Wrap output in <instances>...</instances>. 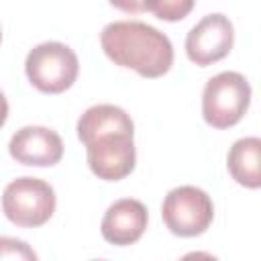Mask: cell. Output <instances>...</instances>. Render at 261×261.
I'll return each mask as SVG.
<instances>
[{"instance_id":"1","label":"cell","mask_w":261,"mask_h":261,"mask_svg":"<svg viewBox=\"0 0 261 261\" xmlns=\"http://www.w3.org/2000/svg\"><path fill=\"white\" fill-rule=\"evenodd\" d=\"M100 45L108 59L135 69L143 77H159L173 63V47L167 35L141 20H114L102 29Z\"/></svg>"},{"instance_id":"2","label":"cell","mask_w":261,"mask_h":261,"mask_svg":"<svg viewBox=\"0 0 261 261\" xmlns=\"http://www.w3.org/2000/svg\"><path fill=\"white\" fill-rule=\"evenodd\" d=\"M29 82L45 94H61L73 86L80 61L71 47L59 41H47L33 47L24 61Z\"/></svg>"},{"instance_id":"3","label":"cell","mask_w":261,"mask_h":261,"mask_svg":"<svg viewBox=\"0 0 261 261\" xmlns=\"http://www.w3.org/2000/svg\"><path fill=\"white\" fill-rule=\"evenodd\" d=\"M251 104V86L239 71H222L210 77L202 92L204 120L214 128L234 126Z\"/></svg>"},{"instance_id":"4","label":"cell","mask_w":261,"mask_h":261,"mask_svg":"<svg viewBox=\"0 0 261 261\" xmlns=\"http://www.w3.org/2000/svg\"><path fill=\"white\" fill-rule=\"evenodd\" d=\"M2 210L16 226H41L55 212V192L45 179L29 175L16 177L4 188Z\"/></svg>"},{"instance_id":"5","label":"cell","mask_w":261,"mask_h":261,"mask_svg":"<svg viewBox=\"0 0 261 261\" xmlns=\"http://www.w3.org/2000/svg\"><path fill=\"white\" fill-rule=\"evenodd\" d=\"M161 216L165 226L177 237H198L202 234L214 218L212 198L196 186L173 188L161 206Z\"/></svg>"},{"instance_id":"6","label":"cell","mask_w":261,"mask_h":261,"mask_svg":"<svg viewBox=\"0 0 261 261\" xmlns=\"http://www.w3.org/2000/svg\"><path fill=\"white\" fill-rule=\"evenodd\" d=\"M232 43H234L232 22L224 14L212 12L190 29L186 37V53L190 61H194L200 67H206L210 63L224 59L230 53Z\"/></svg>"},{"instance_id":"7","label":"cell","mask_w":261,"mask_h":261,"mask_svg":"<svg viewBox=\"0 0 261 261\" xmlns=\"http://www.w3.org/2000/svg\"><path fill=\"white\" fill-rule=\"evenodd\" d=\"M88 165L94 175L106 181H118L135 169V143L128 133L100 135L86 145Z\"/></svg>"},{"instance_id":"8","label":"cell","mask_w":261,"mask_h":261,"mask_svg":"<svg viewBox=\"0 0 261 261\" xmlns=\"http://www.w3.org/2000/svg\"><path fill=\"white\" fill-rule=\"evenodd\" d=\"M10 157L22 165L51 167L63 157L61 137L47 126H22L8 143Z\"/></svg>"},{"instance_id":"9","label":"cell","mask_w":261,"mask_h":261,"mask_svg":"<svg viewBox=\"0 0 261 261\" xmlns=\"http://www.w3.org/2000/svg\"><path fill=\"white\" fill-rule=\"evenodd\" d=\"M147 208L135 198H122L108 206L100 230L102 237L118 247L137 243L147 228Z\"/></svg>"},{"instance_id":"10","label":"cell","mask_w":261,"mask_h":261,"mask_svg":"<svg viewBox=\"0 0 261 261\" xmlns=\"http://www.w3.org/2000/svg\"><path fill=\"white\" fill-rule=\"evenodd\" d=\"M108 133H128L135 135L133 118L114 104H96L90 106L77 120V137L84 145L94 141L100 135Z\"/></svg>"},{"instance_id":"11","label":"cell","mask_w":261,"mask_h":261,"mask_svg":"<svg viewBox=\"0 0 261 261\" xmlns=\"http://www.w3.org/2000/svg\"><path fill=\"white\" fill-rule=\"evenodd\" d=\"M226 165L237 184L257 190L261 186V139H239L228 151Z\"/></svg>"},{"instance_id":"12","label":"cell","mask_w":261,"mask_h":261,"mask_svg":"<svg viewBox=\"0 0 261 261\" xmlns=\"http://www.w3.org/2000/svg\"><path fill=\"white\" fill-rule=\"evenodd\" d=\"M194 4L196 0H145V10L153 12L161 20L175 22L186 18L192 12Z\"/></svg>"},{"instance_id":"13","label":"cell","mask_w":261,"mask_h":261,"mask_svg":"<svg viewBox=\"0 0 261 261\" xmlns=\"http://www.w3.org/2000/svg\"><path fill=\"white\" fill-rule=\"evenodd\" d=\"M2 259H16V261H35L37 253L18 239L0 237V261Z\"/></svg>"},{"instance_id":"14","label":"cell","mask_w":261,"mask_h":261,"mask_svg":"<svg viewBox=\"0 0 261 261\" xmlns=\"http://www.w3.org/2000/svg\"><path fill=\"white\" fill-rule=\"evenodd\" d=\"M108 2L122 12H130V14L145 12V0H108Z\"/></svg>"},{"instance_id":"15","label":"cell","mask_w":261,"mask_h":261,"mask_svg":"<svg viewBox=\"0 0 261 261\" xmlns=\"http://www.w3.org/2000/svg\"><path fill=\"white\" fill-rule=\"evenodd\" d=\"M6 118H8V102H6V98H4V94L0 92V128L4 126V122H6Z\"/></svg>"},{"instance_id":"16","label":"cell","mask_w":261,"mask_h":261,"mask_svg":"<svg viewBox=\"0 0 261 261\" xmlns=\"http://www.w3.org/2000/svg\"><path fill=\"white\" fill-rule=\"evenodd\" d=\"M0 41H2V31H0Z\"/></svg>"}]
</instances>
